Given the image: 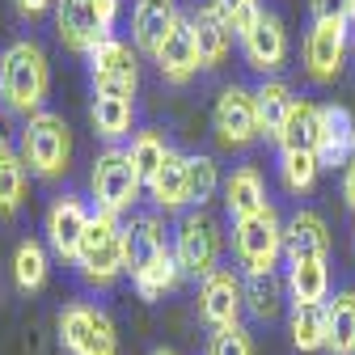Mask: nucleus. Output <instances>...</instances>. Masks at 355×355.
Segmentation results:
<instances>
[{
  "label": "nucleus",
  "mask_w": 355,
  "mask_h": 355,
  "mask_svg": "<svg viewBox=\"0 0 355 355\" xmlns=\"http://www.w3.org/2000/svg\"><path fill=\"white\" fill-rule=\"evenodd\" d=\"M47 89H51V68H47L42 47L30 38H17L0 55V98H5V106L30 119L47 102Z\"/></svg>",
  "instance_id": "obj_1"
},
{
  "label": "nucleus",
  "mask_w": 355,
  "mask_h": 355,
  "mask_svg": "<svg viewBox=\"0 0 355 355\" xmlns=\"http://www.w3.org/2000/svg\"><path fill=\"white\" fill-rule=\"evenodd\" d=\"M21 161L38 178L68 173V161H72V131H68V123L60 114H51V110L30 114L26 127H21Z\"/></svg>",
  "instance_id": "obj_2"
},
{
  "label": "nucleus",
  "mask_w": 355,
  "mask_h": 355,
  "mask_svg": "<svg viewBox=\"0 0 355 355\" xmlns=\"http://www.w3.org/2000/svg\"><path fill=\"white\" fill-rule=\"evenodd\" d=\"M76 266L85 284L94 288H110L119 275H127V262H123V225L119 216L110 211H94L89 220V233L80 241V254H76Z\"/></svg>",
  "instance_id": "obj_3"
},
{
  "label": "nucleus",
  "mask_w": 355,
  "mask_h": 355,
  "mask_svg": "<svg viewBox=\"0 0 355 355\" xmlns=\"http://www.w3.org/2000/svg\"><path fill=\"white\" fill-rule=\"evenodd\" d=\"M220 250H225V233H220V225L203 211H187L182 220H178V233H173V258L178 266H182V275L191 279H207L220 271Z\"/></svg>",
  "instance_id": "obj_4"
},
{
  "label": "nucleus",
  "mask_w": 355,
  "mask_h": 355,
  "mask_svg": "<svg viewBox=\"0 0 355 355\" xmlns=\"http://www.w3.org/2000/svg\"><path fill=\"white\" fill-rule=\"evenodd\" d=\"M119 17V0H55V30L60 42L89 55L98 42L110 38Z\"/></svg>",
  "instance_id": "obj_5"
},
{
  "label": "nucleus",
  "mask_w": 355,
  "mask_h": 355,
  "mask_svg": "<svg viewBox=\"0 0 355 355\" xmlns=\"http://www.w3.org/2000/svg\"><path fill=\"white\" fill-rule=\"evenodd\" d=\"M233 254L245 271H275L284 254V225L275 207H262L245 220H233Z\"/></svg>",
  "instance_id": "obj_6"
},
{
  "label": "nucleus",
  "mask_w": 355,
  "mask_h": 355,
  "mask_svg": "<svg viewBox=\"0 0 355 355\" xmlns=\"http://www.w3.org/2000/svg\"><path fill=\"white\" fill-rule=\"evenodd\" d=\"M89 187H94L98 211H110V216L131 211V203H136L140 191H144V182H140L136 165H131V153H127V148H106V153L94 161Z\"/></svg>",
  "instance_id": "obj_7"
},
{
  "label": "nucleus",
  "mask_w": 355,
  "mask_h": 355,
  "mask_svg": "<svg viewBox=\"0 0 355 355\" xmlns=\"http://www.w3.org/2000/svg\"><path fill=\"white\" fill-rule=\"evenodd\" d=\"M60 343L68 355H119V334L114 322L98 304H68L60 313Z\"/></svg>",
  "instance_id": "obj_8"
},
{
  "label": "nucleus",
  "mask_w": 355,
  "mask_h": 355,
  "mask_svg": "<svg viewBox=\"0 0 355 355\" xmlns=\"http://www.w3.org/2000/svg\"><path fill=\"white\" fill-rule=\"evenodd\" d=\"M89 80L94 94H119V98H136L140 89V60L136 51L119 38H106L89 51Z\"/></svg>",
  "instance_id": "obj_9"
},
{
  "label": "nucleus",
  "mask_w": 355,
  "mask_h": 355,
  "mask_svg": "<svg viewBox=\"0 0 355 355\" xmlns=\"http://www.w3.org/2000/svg\"><path fill=\"white\" fill-rule=\"evenodd\" d=\"M347 47H351L347 17H313V30L304 38V72L313 80H334L343 72Z\"/></svg>",
  "instance_id": "obj_10"
},
{
  "label": "nucleus",
  "mask_w": 355,
  "mask_h": 355,
  "mask_svg": "<svg viewBox=\"0 0 355 355\" xmlns=\"http://www.w3.org/2000/svg\"><path fill=\"white\" fill-rule=\"evenodd\" d=\"M241 309H245V288L241 275L225 271L220 266L216 275H207L199 284V318L211 330H225V326H241Z\"/></svg>",
  "instance_id": "obj_11"
},
{
  "label": "nucleus",
  "mask_w": 355,
  "mask_h": 355,
  "mask_svg": "<svg viewBox=\"0 0 355 355\" xmlns=\"http://www.w3.org/2000/svg\"><path fill=\"white\" fill-rule=\"evenodd\" d=\"M216 131H220V140H225L229 148H245L254 144L262 131H258V106H254V94L241 85H229L225 94L216 98Z\"/></svg>",
  "instance_id": "obj_12"
},
{
  "label": "nucleus",
  "mask_w": 355,
  "mask_h": 355,
  "mask_svg": "<svg viewBox=\"0 0 355 355\" xmlns=\"http://www.w3.org/2000/svg\"><path fill=\"white\" fill-rule=\"evenodd\" d=\"M89 220H94V211H89L85 199H76V195H60V199L47 207V241H51L55 258L76 262L80 241H85V233H89Z\"/></svg>",
  "instance_id": "obj_13"
},
{
  "label": "nucleus",
  "mask_w": 355,
  "mask_h": 355,
  "mask_svg": "<svg viewBox=\"0 0 355 355\" xmlns=\"http://www.w3.org/2000/svg\"><path fill=\"white\" fill-rule=\"evenodd\" d=\"M165 254H173V250L165 245V229H161L157 216H131L123 225V262H127L131 279H140L144 271H153Z\"/></svg>",
  "instance_id": "obj_14"
},
{
  "label": "nucleus",
  "mask_w": 355,
  "mask_h": 355,
  "mask_svg": "<svg viewBox=\"0 0 355 355\" xmlns=\"http://www.w3.org/2000/svg\"><path fill=\"white\" fill-rule=\"evenodd\" d=\"M241 51H245V64L254 72H262V76L279 72L284 60H288V30H284V21L275 13H262V21L241 38Z\"/></svg>",
  "instance_id": "obj_15"
},
{
  "label": "nucleus",
  "mask_w": 355,
  "mask_h": 355,
  "mask_svg": "<svg viewBox=\"0 0 355 355\" xmlns=\"http://www.w3.org/2000/svg\"><path fill=\"white\" fill-rule=\"evenodd\" d=\"M153 60H157V68H161V76H165L169 85H187V80L203 68V60H199V42H195L191 21H178V26H173V34L161 42V51H157Z\"/></svg>",
  "instance_id": "obj_16"
},
{
  "label": "nucleus",
  "mask_w": 355,
  "mask_h": 355,
  "mask_svg": "<svg viewBox=\"0 0 355 355\" xmlns=\"http://www.w3.org/2000/svg\"><path fill=\"white\" fill-rule=\"evenodd\" d=\"M284 254L288 266L292 262H309V258H326L330 254V229L318 211H296L288 225H284Z\"/></svg>",
  "instance_id": "obj_17"
},
{
  "label": "nucleus",
  "mask_w": 355,
  "mask_h": 355,
  "mask_svg": "<svg viewBox=\"0 0 355 355\" xmlns=\"http://www.w3.org/2000/svg\"><path fill=\"white\" fill-rule=\"evenodd\" d=\"M187 21H191V30H195V42H199V60H203V68L225 64V55H229V47H233V21L220 13L211 0H207V5H199Z\"/></svg>",
  "instance_id": "obj_18"
},
{
  "label": "nucleus",
  "mask_w": 355,
  "mask_h": 355,
  "mask_svg": "<svg viewBox=\"0 0 355 355\" xmlns=\"http://www.w3.org/2000/svg\"><path fill=\"white\" fill-rule=\"evenodd\" d=\"M322 169H334V165H351L355 161V119L347 106H322Z\"/></svg>",
  "instance_id": "obj_19"
},
{
  "label": "nucleus",
  "mask_w": 355,
  "mask_h": 355,
  "mask_svg": "<svg viewBox=\"0 0 355 355\" xmlns=\"http://www.w3.org/2000/svg\"><path fill=\"white\" fill-rule=\"evenodd\" d=\"M182 21L173 0H140L136 5V17H131V30H136V47L144 55H157L161 42L173 34V26Z\"/></svg>",
  "instance_id": "obj_20"
},
{
  "label": "nucleus",
  "mask_w": 355,
  "mask_h": 355,
  "mask_svg": "<svg viewBox=\"0 0 355 355\" xmlns=\"http://www.w3.org/2000/svg\"><path fill=\"white\" fill-rule=\"evenodd\" d=\"M322 148V106L309 98H296L284 131H279V153H318Z\"/></svg>",
  "instance_id": "obj_21"
},
{
  "label": "nucleus",
  "mask_w": 355,
  "mask_h": 355,
  "mask_svg": "<svg viewBox=\"0 0 355 355\" xmlns=\"http://www.w3.org/2000/svg\"><path fill=\"white\" fill-rule=\"evenodd\" d=\"M225 207L233 220H245L262 207H271L266 203V187H262V173L254 165H237L229 178H225Z\"/></svg>",
  "instance_id": "obj_22"
},
{
  "label": "nucleus",
  "mask_w": 355,
  "mask_h": 355,
  "mask_svg": "<svg viewBox=\"0 0 355 355\" xmlns=\"http://www.w3.org/2000/svg\"><path fill=\"white\" fill-rule=\"evenodd\" d=\"M254 106H258V131L266 140H279V131H284V123H288V114H292V106H296V98H292V89L284 85V80H262L258 89H254Z\"/></svg>",
  "instance_id": "obj_23"
},
{
  "label": "nucleus",
  "mask_w": 355,
  "mask_h": 355,
  "mask_svg": "<svg viewBox=\"0 0 355 355\" xmlns=\"http://www.w3.org/2000/svg\"><path fill=\"white\" fill-rule=\"evenodd\" d=\"M288 292L292 304H326L330 300V266L326 258H309L288 266Z\"/></svg>",
  "instance_id": "obj_24"
},
{
  "label": "nucleus",
  "mask_w": 355,
  "mask_h": 355,
  "mask_svg": "<svg viewBox=\"0 0 355 355\" xmlns=\"http://www.w3.org/2000/svg\"><path fill=\"white\" fill-rule=\"evenodd\" d=\"M148 195H153V203L157 207H165V211H178V207H187L191 199H187V157L182 153H169L165 157V165L157 169V178L144 187Z\"/></svg>",
  "instance_id": "obj_25"
},
{
  "label": "nucleus",
  "mask_w": 355,
  "mask_h": 355,
  "mask_svg": "<svg viewBox=\"0 0 355 355\" xmlns=\"http://www.w3.org/2000/svg\"><path fill=\"white\" fill-rule=\"evenodd\" d=\"M292 347L313 355V351H326L330 343V326H326V304H292Z\"/></svg>",
  "instance_id": "obj_26"
},
{
  "label": "nucleus",
  "mask_w": 355,
  "mask_h": 355,
  "mask_svg": "<svg viewBox=\"0 0 355 355\" xmlns=\"http://www.w3.org/2000/svg\"><path fill=\"white\" fill-rule=\"evenodd\" d=\"M89 119H94L102 140H123L131 131V119H136V102L119 98V94H94V106H89Z\"/></svg>",
  "instance_id": "obj_27"
},
{
  "label": "nucleus",
  "mask_w": 355,
  "mask_h": 355,
  "mask_svg": "<svg viewBox=\"0 0 355 355\" xmlns=\"http://www.w3.org/2000/svg\"><path fill=\"white\" fill-rule=\"evenodd\" d=\"M241 288H245V309H250V313L258 322H271L279 313V304H284V288L288 284L275 271H245Z\"/></svg>",
  "instance_id": "obj_28"
},
{
  "label": "nucleus",
  "mask_w": 355,
  "mask_h": 355,
  "mask_svg": "<svg viewBox=\"0 0 355 355\" xmlns=\"http://www.w3.org/2000/svg\"><path fill=\"white\" fill-rule=\"evenodd\" d=\"M326 326H330V355H355V288L326 300Z\"/></svg>",
  "instance_id": "obj_29"
},
{
  "label": "nucleus",
  "mask_w": 355,
  "mask_h": 355,
  "mask_svg": "<svg viewBox=\"0 0 355 355\" xmlns=\"http://www.w3.org/2000/svg\"><path fill=\"white\" fill-rule=\"evenodd\" d=\"M26 199V161L9 144H0V216H13Z\"/></svg>",
  "instance_id": "obj_30"
},
{
  "label": "nucleus",
  "mask_w": 355,
  "mask_h": 355,
  "mask_svg": "<svg viewBox=\"0 0 355 355\" xmlns=\"http://www.w3.org/2000/svg\"><path fill=\"white\" fill-rule=\"evenodd\" d=\"M13 284L17 292H38L47 284V250L38 241H21L13 250Z\"/></svg>",
  "instance_id": "obj_31"
},
{
  "label": "nucleus",
  "mask_w": 355,
  "mask_h": 355,
  "mask_svg": "<svg viewBox=\"0 0 355 355\" xmlns=\"http://www.w3.org/2000/svg\"><path fill=\"white\" fill-rule=\"evenodd\" d=\"M318 173H322V157H318V153H279V182H284L292 195L313 191Z\"/></svg>",
  "instance_id": "obj_32"
},
{
  "label": "nucleus",
  "mask_w": 355,
  "mask_h": 355,
  "mask_svg": "<svg viewBox=\"0 0 355 355\" xmlns=\"http://www.w3.org/2000/svg\"><path fill=\"white\" fill-rule=\"evenodd\" d=\"M131 165H136V173H140V182L148 187L153 178H157V169L165 165V157L173 153L169 144H165V136H157V131H140L136 140H131Z\"/></svg>",
  "instance_id": "obj_33"
},
{
  "label": "nucleus",
  "mask_w": 355,
  "mask_h": 355,
  "mask_svg": "<svg viewBox=\"0 0 355 355\" xmlns=\"http://www.w3.org/2000/svg\"><path fill=\"white\" fill-rule=\"evenodd\" d=\"M220 191V169L211 157H187V199L195 207H203L211 195Z\"/></svg>",
  "instance_id": "obj_34"
},
{
  "label": "nucleus",
  "mask_w": 355,
  "mask_h": 355,
  "mask_svg": "<svg viewBox=\"0 0 355 355\" xmlns=\"http://www.w3.org/2000/svg\"><path fill=\"white\" fill-rule=\"evenodd\" d=\"M178 279H182V266H178V258L173 254H165L153 271H144L140 279H131L136 284V292H140V300H161L165 292H173L178 288Z\"/></svg>",
  "instance_id": "obj_35"
},
{
  "label": "nucleus",
  "mask_w": 355,
  "mask_h": 355,
  "mask_svg": "<svg viewBox=\"0 0 355 355\" xmlns=\"http://www.w3.org/2000/svg\"><path fill=\"white\" fill-rule=\"evenodd\" d=\"M211 5L233 21V34H241V38H245V34L262 21V13H266L258 0H211Z\"/></svg>",
  "instance_id": "obj_36"
},
{
  "label": "nucleus",
  "mask_w": 355,
  "mask_h": 355,
  "mask_svg": "<svg viewBox=\"0 0 355 355\" xmlns=\"http://www.w3.org/2000/svg\"><path fill=\"white\" fill-rule=\"evenodd\" d=\"M207 355H254V338H250L241 326L211 330V338H207Z\"/></svg>",
  "instance_id": "obj_37"
},
{
  "label": "nucleus",
  "mask_w": 355,
  "mask_h": 355,
  "mask_svg": "<svg viewBox=\"0 0 355 355\" xmlns=\"http://www.w3.org/2000/svg\"><path fill=\"white\" fill-rule=\"evenodd\" d=\"M313 17H347L351 21V0H309Z\"/></svg>",
  "instance_id": "obj_38"
},
{
  "label": "nucleus",
  "mask_w": 355,
  "mask_h": 355,
  "mask_svg": "<svg viewBox=\"0 0 355 355\" xmlns=\"http://www.w3.org/2000/svg\"><path fill=\"white\" fill-rule=\"evenodd\" d=\"M343 199H347V207L355 211V161L343 169Z\"/></svg>",
  "instance_id": "obj_39"
},
{
  "label": "nucleus",
  "mask_w": 355,
  "mask_h": 355,
  "mask_svg": "<svg viewBox=\"0 0 355 355\" xmlns=\"http://www.w3.org/2000/svg\"><path fill=\"white\" fill-rule=\"evenodd\" d=\"M55 5V0H17V9L26 13V17H38V13H47Z\"/></svg>",
  "instance_id": "obj_40"
},
{
  "label": "nucleus",
  "mask_w": 355,
  "mask_h": 355,
  "mask_svg": "<svg viewBox=\"0 0 355 355\" xmlns=\"http://www.w3.org/2000/svg\"><path fill=\"white\" fill-rule=\"evenodd\" d=\"M153 355H173V351H165V347H157V351H153Z\"/></svg>",
  "instance_id": "obj_41"
},
{
  "label": "nucleus",
  "mask_w": 355,
  "mask_h": 355,
  "mask_svg": "<svg viewBox=\"0 0 355 355\" xmlns=\"http://www.w3.org/2000/svg\"><path fill=\"white\" fill-rule=\"evenodd\" d=\"M351 17H355V0H351Z\"/></svg>",
  "instance_id": "obj_42"
},
{
  "label": "nucleus",
  "mask_w": 355,
  "mask_h": 355,
  "mask_svg": "<svg viewBox=\"0 0 355 355\" xmlns=\"http://www.w3.org/2000/svg\"><path fill=\"white\" fill-rule=\"evenodd\" d=\"M351 245H355V233H351Z\"/></svg>",
  "instance_id": "obj_43"
},
{
  "label": "nucleus",
  "mask_w": 355,
  "mask_h": 355,
  "mask_svg": "<svg viewBox=\"0 0 355 355\" xmlns=\"http://www.w3.org/2000/svg\"><path fill=\"white\" fill-rule=\"evenodd\" d=\"M351 34H355V30H351Z\"/></svg>",
  "instance_id": "obj_44"
}]
</instances>
